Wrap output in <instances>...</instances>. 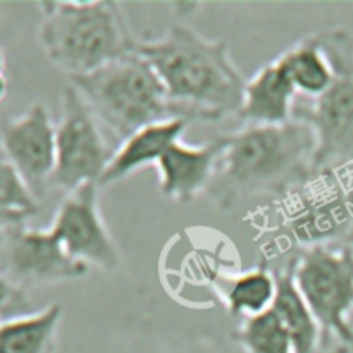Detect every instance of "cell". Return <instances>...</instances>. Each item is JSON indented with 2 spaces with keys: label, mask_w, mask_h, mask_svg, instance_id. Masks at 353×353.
Listing matches in <instances>:
<instances>
[{
  "label": "cell",
  "mask_w": 353,
  "mask_h": 353,
  "mask_svg": "<svg viewBox=\"0 0 353 353\" xmlns=\"http://www.w3.org/2000/svg\"><path fill=\"white\" fill-rule=\"evenodd\" d=\"M219 292L231 316L241 321L261 316L274 303L278 292L276 272L265 265L250 269L233 278H224L219 283Z\"/></svg>",
  "instance_id": "ac0fdd59"
},
{
  "label": "cell",
  "mask_w": 353,
  "mask_h": 353,
  "mask_svg": "<svg viewBox=\"0 0 353 353\" xmlns=\"http://www.w3.org/2000/svg\"><path fill=\"white\" fill-rule=\"evenodd\" d=\"M334 68V83L319 99L296 100L293 119L316 137L314 171L353 169V37L345 28L319 31Z\"/></svg>",
  "instance_id": "8992f818"
},
{
  "label": "cell",
  "mask_w": 353,
  "mask_h": 353,
  "mask_svg": "<svg viewBox=\"0 0 353 353\" xmlns=\"http://www.w3.org/2000/svg\"><path fill=\"white\" fill-rule=\"evenodd\" d=\"M3 69H6V52L0 47V74H3Z\"/></svg>",
  "instance_id": "cb8c5ba5"
},
{
  "label": "cell",
  "mask_w": 353,
  "mask_h": 353,
  "mask_svg": "<svg viewBox=\"0 0 353 353\" xmlns=\"http://www.w3.org/2000/svg\"><path fill=\"white\" fill-rule=\"evenodd\" d=\"M276 59L288 72L300 99H319L334 83L336 74L319 31L300 38Z\"/></svg>",
  "instance_id": "9a60e30c"
},
{
  "label": "cell",
  "mask_w": 353,
  "mask_h": 353,
  "mask_svg": "<svg viewBox=\"0 0 353 353\" xmlns=\"http://www.w3.org/2000/svg\"><path fill=\"white\" fill-rule=\"evenodd\" d=\"M0 148L38 200L50 190L55 171V123L43 102L3 121Z\"/></svg>",
  "instance_id": "8fae6325"
},
{
  "label": "cell",
  "mask_w": 353,
  "mask_h": 353,
  "mask_svg": "<svg viewBox=\"0 0 353 353\" xmlns=\"http://www.w3.org/2000/svg\"><path fill=\"white\" fill-rule=\"evenodd\" d=\"M48 230L69 257L88 269L112 272L123 264L119 248L100 212L97 183L68 193L59 203Z\"/></svg>",
  "instance_id": "9c48e42d"
},
{
  "label": "cell",
  "mask_w": 353,
  "mask_h": 353,
  "mask_svg": "<svg viewBox=\"0 0 353 353\" xmlns=\"http://www.w3.org/2000/svg\"><path fill=\"white\" fill-rule=\"evenodd\" d=\"M7 92H9V81H7L6 76L0 74V103H2L3 100H6Z\"/></svg>",
  "instance_id": "603a6c76"
},
{
  "label": "cell",
  "mask_w": 353,
  "mask_h": 353,
  "mask_svg": "<svg viewBox=\"0 0 353 353\" xmlns=\"http://www.w3.org/2000/svg\"><path fill=\"white\" fill-rule=\"evenodd\" d=\"M31 312V302L26 290L10 281L0 271V321Z\"/></svg>",
  "instance_id": "44dd1931"
},
{
  "label": "cell",
  "mask_w": 353,
  "mask_h": 353,
  "mask_svg": "<svg viewBox=\"0 0 353 353\" xmlns=\"http://www.w3.org/2000/svg\"><path fill=\"white\" fill-rule=\"evenodd\" d=\"M224 147L226 134L202 145L183 140L171 145L155 165L162 195L178 203H190L205 193L216 178Z\"/></svg>",
  "instance_id": "7c38bea8"
},
{
  "label": "cell",
  "mask_w": 353,
  "mask_h": 353,
  "mask_svg": "<svg viewBox=\"0 0 353 353\" xmlns=\"http://www.w3.org/2000/svg\"><path fill=\"white\" fill-rule=\"evenodd\" d=\"M0 271L28 290L74 281L85 278L90 269L69 257L48 228L19 224L0 233Z\"/></svg>",
  "instance_id": "30bf717a"
},
{
  "label": "cell",
  "mask_w": 353,
  "mask_h": 353,
  "mask_svg": "<svg viewBox=\"0 0 353 353\" xmlns=\"http://www.w3.org/2000/svg\"><path fill=\"white\" fill-rule=\"evenodd\" d=\"M316 137L300 119L272 126H243L226 134V147L209 192L217 203L295 190L312 176Z\"/></svg>",
  "instance_id": "7a4b0ae2"
},
{
  "label": "cell",
  "mask_w": 353,
  "mask_h": 353,
  "mask_svg": "<svg viewBox=\"0 0 353 353\" xmlns=\"http://www.w3.org/2000/svg\"><path fill=\"white\" fill-rule=\"evenodd\" d=\"M62 323V305L0 321V353H52Z\"/></svg>",
  "instance_id": "e0dca14e"
},
{
  "label": "cell",
  "mask_w": 353,
  "mask_h": 353,
  "mask_svg": "<svg viewBox=\"0 0 353 353\" xmlns=\"http://www.w3.org/2000/svg\"><path fill=\"white\" fill-rule=\"evenodd\" d=\"M114 145L92 110L69 83L61 93V110L55 123V171L50 188L65 195L88 183L99 185Z\"/></svg>",
  "instance_id": "ba28073f"
},
{
  "label": "cell",
  "mask_w": 353,
  "mask_h": 353,
  "mask_svg": "<svg viewBox=\"0 0 353 353\" xmlns=\"http://www.w3.org/2000/svg\"><path fill=\"white\" fill-rule=\"evenodd\" d=\"M274 272L278 292L272 310L288 333L293 353H319V327L293 278L292 261L286 268L276 269Z\"/></svg>",
  "instance_id": "2e32d148"
},
{
  "label": "cell",
  "mask_w": 353,
  "mask_h": 353,
  "mask_svg": "<svg viewBox=\"0 0 353 353\" xmlns=\"http://www.w3.org/2000/svg\"><path fill=\"white\" fill-rule=\"evenodd\" d=\"M19 224H24V223H21L19 219H16L14 216H10V214L3 212V210L0 209V233L6 230H9V228H12V226H19Z\"/></svg>",
  "instance_id": "7402d4cb"
},
{
  "label": "cell",
  "mask_w": 353,
  "mask_h": 353,
  "mask_svg": "<svg viewBox=\"0 0 353 353\" xmlns=\"http://www.w3.org/2000/svg\"><path fill=\"white\" fill-rule=\"evenodd\" d=\"M0 209L21 223L40 212V200L33 195L24 179L0 148Z\"/></svg>",
  "instance_id": "ffe728a7"
},
{
  "label": "cell",
  "mask_w": 353,
  "mask_h": 353,
  "mask_svg": "<svg viewBox=\"0 0 353 353\" xmlns=\"http://www.w3.org/2000/svg\"><path fill=\"white\" fill-rule=\"evenodd\" d=\"M38 45L47 61L69 76L88 74L134 50L124 7L114 0L40 2Z\"/></svg>",
  "instance_id": "3957f363"
},
{
  "label": "cell",
  "mask_w": 353,
  "mask_h": 353,
  "mask_svg": "<svg viewBox=\"0 0 353 353\" xmlns=\"http://www.w3.org/2000/svg\"><path fill=\"white\" fill-rule=\"evenodd\" d=\"M114 148L147 124L183 119L152 65L137 50L69 79Z\"/></svg>",
  "instance_id": "277c9868"
},
{
  "label": "cell",
  "mask_w": 353,
  "mask_h": 353,
  "mask_svg": "<svg viewBox=\"0 0 353 353\" xmlns=\"http://www.w3.org/2000/svg\"><path fill=\"white\" fill-rule=\"evenodd\" d=\"M292 269L319 327V353H353V243L303 247Z\"/></svg>",
  "instance_id": "5b68a950"
},
{
  "label": "cell",
  "mask_w": 353,
  "mask_h": 353,
  "mask_svg": "<svg viewBox=\"0 0 353 353\" xmlns=\"http://www.w3.org/2000/svg\"><path fill=\"white\" fill-rule=\"evenodd\" d=\"M299 92L278 59L247 79L238 117L245 126H272L293 119Z\"/></svg>",
  "instance_id": "4fadbf2b"
},
{
  "label": "cell",
  "mask_w": 353,
  "mask_h": 353,
  "mask_svg": "<svg viewBox=\"0 0 353 353\" xmlns=\"http://www.w3.org/2000/svg\"><path fill=\"white\" fill-rule=\"evenodd\" d=\"M231 338L245 353H293L288 333L272 309L241 321Z\"/></svg>",
  "instance_id": "d6986e66"
},
{
  "label": "cell",
  "mask_w": 353,
  "mask_h": 353,
  "mask_svg": "<svg viewBox=\"0 0 353 353\" xmlns=\"http://www.w3.org/2000/svg\"><path fill=\"white\" fill-rule=\"evenodd\" d=\"M186 126L188 121L185 119H165L134 131L117 145L99 186H112L148 165L155 168L168 148L181 140Z\"/></svg>",
  "instance_id": "5bb4252c"
},
{
  "label": "cell",
  "mask_w": 353,
  "mask_h": 353,
  "mask_svg": "<svg viewBox=\"0 0 353 353\" xmlns=\"http://www.w3.org/2000/svg\"><path fill=\"white\" fill-rule=\"evenodd\" d=\"M286 223L303 247L353 243V169L314 171L286 193Z\"/></svg>",
  "instance_id": "52a82bcc"
},
{
  "label": "cell",
  "mask_w": 353,
  "mask_h": 353,
  "mask_svg": "<svg viewBox=\"0 0 353 353\" xmlns=\"http://www.w3.org/2000/svg\"><path fill=\"white\" fill-rule=\"evenodd\" d=\"M134 50L157 72L185 121L214 123L238 116L247 79L226 40L176 23L161 37L138 40Z\"/></svg>",
  "instance_id": "6da1fadb"
}]
</instances>
